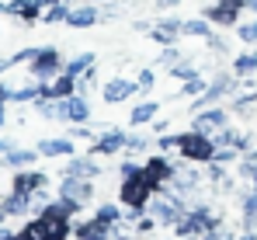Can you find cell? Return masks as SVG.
I'll use <instances>...</instances> for the list:
<instances>
[{
  "instance_id": "45",
  "label": "cell",
  "mask_w": 257,
  "mask_h": 240,
  "mask_svg": "<svg viewBox=\"0 0 257 240\" xmlns=\"http://www.w3.org/2000/svg\"><path fill=\"white\" fill-rule=\"evenodd\" d=\"M174 4H181V0H160V7H174Z\"/></svg>"
},
{
  "instance_id": "3",
  "label": "cell",
  "mask_w": 257,
  "mask_h": 240,
  "mask_svg": "<svg viewBox=\"0 0 257 240\" xmlns=\"http://www.w3.org/2000/svg\"><path fill=\"white\" fill-rule=\"evenodd\" d=\"M157 192H160V188H157V185H153V181H150V178L139 171L136 178H125V181H122L118 199L125 202L128 209H146V205H150V199H153Z\"/></svg>"
},
{
  "instance_id": "18",
  "label": "cell",
  "mask_w": 257,
  "mask_h": 240,
  "mask_svg": "<svg viewBox=\"0 0 257 240\" xmlns=\"http://www.w3.org/2000/svg\"><path fill=\"white\" fill-rule=\"evenodd\" d=\"M198 181H202V174H198V171H184V167H174L171 185H174V192H177V195H188V192H195V188H198Z\"/></svg>"
},
{
  "instance_id": "21",
  "label": "cell",
  "mask_w": 257,
  "mask_h": 240,
  "mask_svg": "<svg viewBox=\"0 0 257 240\" xmlns=\"http://www.w3.org/2000/svg\"><path fill=\"white\" fill-rule=\"evenodd\" d=\"M181 32L191 35V39H209V35H212V21H209L205 14H202V18H188Z\"/></svg>"
},
{
  "instance_id": "5",
  "label": "cell",
  "mask_w": 257,
  "mask_h": 240,
  "mask_svg": "<svg viewBox=\"0 0 257 240\" xmlns=\"http://www.w3.org/2000/svg\"><path fill=\"white\" fill-rule=\"evenodd\" d=\"M226 125H229V112H226V108L209 105V108H202V112H191V129H195V132L215 136V132L226 129Z\"/></svg>"
},
{
  "instance_id": "13",
  "label": "cell",
  "mask_w": 257,
  "mask_h": 240,
  "mask_svg": "<svg viewBox=\"0 0 257 240\" xmlns=\"http://www.w3.org/2000/svg\"><path fill=\"white\" fill-rule=\"evenodd\" d=\"M181 28H184V21H177V18H164V21H157V25H153V32H150V35L160 42V45H174V42L184 35Z\"/></svg>"
},
{
  "instance_id": "26",
  "label": "cell",
  "mask_w": 257,
  "mask_h": 240,
  "mask_svg": "<svg viewBox=\"0 0 257 240\" xmlns=\"http://www.w3.org/2000/svg\"><path fill=\"white\" fill-rule=\"evenodd\" d=\"M4 209H7V216H25V212L32 209V195H21V192H14L11 199L4 202Z\"/></svg>"
},
{
  "instance_id": "8",
  "label": "cell",
  "mask_w": 257,
  "mask_h": 240,
  "mask_svg": "<svg viewBox=\"0 0 257 240\" xmlns=\"http://www.w3.org/2000/svg\"><path fill=\"white\" fill-rule=\"evenodd\" d=\"M59 195H63V199H70V202H77V205L84 209L87 202L94 199V185H90V178H63Z\"/></svg>"
},
{
  "instance_id": "25",
  "label": "cell",
  "mask_w": 257,
  "mask_h": 240,
  "mask_svg": "<svg viewBox=\"0 0 257 240\" xmlns=\"http://www.w3.org/2000/svg\"><path fill=\"white\" fill-rule=\"evenodd\" d=\"M254 108H257V94H254V91H247V94H240V98L233 101V115L254 119Z\"/></svg>"
},
{
  "instance_id": "6",
  "label": "cell",
  "mask_w": 257,
  "mask_h": 240,
  "mask_svg": "<svg viewBox=\"0 0 257 240\" xmlns=\"http://www.w3.org/2000/svg\"><path fill=\"white\" fill-rule=\"evenodd\" d=\"M247 7V0H215L205 7V18L212 21L215 28H229V25H236L240 21V11Z\"/></svg>"
},
{
  "instance_id": "44",
  "label": "cell",
  "mask_w": 257,
  "mask_h": 240,
  "mask_svg": "<svg viewBox=\"0 0 257 240\" xmlns=\"http://www.w3.org/2000/svg\"><path fill=\"white\" fill-rule=\"evenodd\" d=\"M240 240H257V230H254V233L247 230V233H243V237H240Z\"/></svg>"
},
{
  "instance_id": "31",
  "label": "cell",
  "mask_w": 257,
  "mask_h": 240,
  "mask_svg": "<svg viewBox=\"0 0 257 240\" xmlns=\"http://www.w3.org/2000/svg\"><path fill=\"white\" fill-rule=\"evenodd\" d=\"M94 87H97V70L90 66L87 73H80V77H77V94H84V98H87Z\"/></svg>"
},
{
  "instance_id": "30",
  "label": "cell",
  "mask_w": 257,
  "mask_h": 240,
  "mask_svg": "<svg viewBox=\"0 0 257 240\" xmlns=\"http://www.w3.org/2000/svg\"><path fill=\"white\" fill-rule=\"evenodd\" d=\"M236 39L243 42V45H257V18H254V21L236 25Z\"/></svg>"
},
{
  "instance_id": "1",
  "label": "cell",
  "mask_w": 257,
  "mask_h": 240,
  "mask_svg": "<svg viewBox=\"0 0 257 240\" xmlns=\"http://www.w3.org/2000/svg\"><path fill=\"white\" fill-rule=\"evenodd\" d=\"M222 219L215 216L209 205H195V209H188L184 212V219L174 226V233H177V240H188V237H205L209 230H215Z\"/></svg>"
},
{
  "instance_id": "37",
  "label": "cell",
  "mask_w": 257,
  "mask_h": 240,
  "mask_svg": "<svg viewBox=\"0 0 257 240\" xmlns=\"http://www.w3.org/2000/svg\"><path fill=\"white\" fill-rule=\"evenodd\" d=\"M236 153L240 150H233V146H215V164H229V160H236Z\"/></svg>"
},
{
  "instance_id": "32",
  "label": "cell",
  "mask_w": 257,
  "mask_h": 240,
  "mask_svg": "<svg viewBox=\"0 0 257 240\" xmlns=\"http://www.w3.org/2000/svg\"><path fill=\"white\" fill-rule=\"evenodd\" d=\"M11 167H28L32 160H35V150H11V153H4Z\"/></svg>"
},
{
  "instance_id": "39",
  "label": "cell",
  "mask_w": 257,
  "mask_h": 240,
  "mask_svg": "<svg viewBox=\"0 0 257 240\" xmlns=\"http://www.w3.org/2000/svg\"><path fill=\"white\" fill-rule=\"evenodd\" d=\"M139 171H143V167H139V164H132V160H125V164L118 167V174H122V181H125V178H136Z\"/></svg>"
},
{
  "instance_id": "38",
  "label": "cell",
  "mask_w": 257,
  "mask_h": 240,
  "mask_svg": "<svg viewBox=\"0 0 257 240\" xmlns=\"http://www.w3.org/2000/svg\"><path fill=\"white\" fill-rule=\"evenodd\" d=\"M177 143H181V136H167V132L157 139V146H160V150H177Z\"/></svg>"
},
{
  "instance_id": "24",
  "label": "cell",
  "mask_w": 257,
  "mask_h": 240,
  "mask_svg": "<svg viewBox=\"0 0 257 240\" xmlns=\"http://www.w3.org/2000/svg\"><path fill=\"white\" fill-rule=\"evenodd\" d=\"M94 66V52H80V56H73L66 66H63V73H70V77H80Z\"/></svg>"
},
{
  "instance_id": "29",
  "label": "cell",
  "mask_w": 257,
  "mask_h": 240,
  "mask_svg": "<svg viewBox=\"0 0 257 240\" xmlns=\"http://www.w3.org/2000/svg\"><path fill=\"white\" fill-rule=\"evenodd\" d=\"M209 91V84L202 77H191V80H184V87H181V98H202Z\"/></svg>"
},
{
  "instance_id": "22",
  "label": "cell",
  "mask_w": 257,
  "mask_h": 240,
  "mask_svg": "<svg viewBox=\"0 0 257 240\" xmlns=\"http://www.w3.org/2000/svg\"><path fill=\"white\" fill-rule=\"evenodd\" d=\"M157 112H160V101H143V105H136V108L128 112V122H132V125H146V122H153Z\"/></svg>"
},
{
  "instance_id": "35",
  "label": "cell",
  "mask_w": 257,
  "mask_h": 240,
  "mask_svg": "<svg viewBox=\"0 0 257 240\" xmlns=\"http://www.w3.org/2000/svg\"><path fill=\"white\" fill-rule=\"evenodd\" d=\"M97 216H101L104 223H115V219H122V209H118L115 202H104V205L97 209Z\"/></svg>"
},
{
  "instance_id": "14",
  "label": "cell",
  "mask_w": 257,
  "mask_h": 240,
  "mask_svg": "<svg viewBox=\"0 0 257 240\" xmlns=\"http://www.w3.org/2000/svg\"><path fill=\"white\" fill-rule=\"evenodd\" d=\"M125 129H104L101 136H97V143H94V153H118V150H125Z\"/></svg>"
},
{
  "instance_id": "42",
  "label": "cell",
  "mask_w": 257,
  "mask_h": 240,
  "mask_svg": "<svg viewBox=\"0 0 257 240\" xmlns=\"http://www.w3.org/2000/svg\"><path fill=\"white\" fill-rule=\"evenodd\" d=\"M7 98H11V91H7V87H4V84H0V105H4V101H7Z\"/></svg>"
},
{
  "instance_id": "36",
  "label": "cell",
  "mask_w": 257,
  "mask_h": 240,
  "mask_svg": "<svg viewBox=\"0 0 257 240\" xmlns=\"http://www.w3.org/2000/svg\"><path fill=\"white\" fill-rule=\"evenodd\" d=\"M136 84H139V91H143V94H150V91H153V84H157V73H153V70H139Z\"/></svg>"
},
{
  "instance_id": "20",
  "label": "cell",
  "mask_w": 257,
  "mask_h": 240,
  "mask_svg": "<svg viewBox=\"0 0 257 240\" xmlns=\"http://www.w3.org/2000/svg\"><path fill=\"white\" fill-rule=\"evenodd\" d=\"M39 153L42 157H70L73 153V139H42Z\"/></svg>"
},
{
  "instance_id": "27",
  "label": "cell",
  "mask_w": 257,
  "mask_h": 240,
  "mask_svg": "<svg viewBox=\"0 0 257 240\" xmlns=\"http://www.w3.org/2000/svg\"><path fill=\"white\" fill-rule=\"evenodd\" d=\"M171 77H174V80H191V77H198V66H195V63L184 56L181 63H174V66H171Z\"/></svg>"
},
{
  "instance_id": "47",
  "label": "cell",
  "mask_w": 257,
  "mask_h": 240,
  "mask_svg": "<svg viewBox=\"0 0 257 240\" xmlns=\"http://www.w3.org/2000/svg\"><path fill=\"white\" fill-rule=\"evenodd\" d=\"M4 119H7V115H4V108H0V125H4Z\"/></svg>"
},
{
  "instance_id": "43",
  "label": "cell",
  "mask_w": 257,
  "mask_h": 240,
  "mask_svg": "<svg viewBox=\"0 0 257 240\" xmlns=\"http://www.w3.org/2000/svg\"><path fill=\"white\" fill-rule=\"evenodd\" d=\"M247 11H250V14L257 18V0H247Z\"/></svg>"
},
{
  "instance_id": "28",
  "label": "cell",
  "mask_w": 257,
  "mask_h": 240,
  "mask_svg": "<svg viewBox=\"0 0 257 240\" xmlns=\"http://www.w3.org/2000/svg\"><path fill=\"white\" fill-rule=\"evenodd\" d=\"M146 146H153V139H150L146 132H128L125 136V150L128 153H143Z\"/></svg>"
},
{
  "instance_id": "11",
  "label": "cell",
  "mask_w": 257,
  "mask_h": 240,
  "mask_svg": "<svg viewBox=\"0 0 257 240\" xmlns=\"http://www.w3.org/2000/svg\"><path fill=\"white\" fill-rule=\"evenodd\" d=\"M73 237L77 240H111V223H104L101 216H94V219L73 226Z\"/></svg>"
},
{
  "instance_id": "41",
  "label": "cell",
  "mask_w": 257,
  "mask_h": 240,
  "mask_svg": "<svg viewBox=\"0 0 257 240\" xmlns=\"http://www.w3.org/2000/svg\"><path fill=\"white\" fill-rule=\"evenodd\" d=\"M14 146H11V139H0V153H11Z\"/></svg>"
},
{
  "instance_id": "15",
  "label": "cell",
  "mask_w": 257,
  "mask_h": 240,
  "mask_svg": "<svg viewBox=\"0 0 257 240\" xmlns=\"http://www.w3.org/2000/svg\"><path fill=\"white\" fill-rule=\"evenodd\" d=\"M101 18V11L87 0V4H80V7H70V14H66V25L70 28H90L94 21Z\"/></svg>"
},
{
  "instance_id": "40",
  "label": "cell",
  "mask_w": 257,
  "mask_h": 240,
  "mask_svg": "<svg viewBox=\"0 0 257 240\" xmlns=\"http://www.w3.org/2000/svg\"><path fill=\"white\" fill-rule=\"evenodd\" d=\"M167 129H171V122H167V119H157V122H153V132H157V136H164Z\"/></svg>"
},
{
  "instance_id": "7",
  "label": "cell",
  "mask_w": 257,
  "mask_h": 240,
  "mask_svg": "<svg viewBox=\"0 0 257 240\" xmlns=\"http://www.w3.org/2000/svg\"><path fill=\"white\" fill-rule=\"evenodd\" d=\"M59 70H63V59H59L56 49H42V52L32 59V77H39V80H56Z\"/></svg>"
},
{
  "instance_id": "48",
  "label": "cell",
  "mask_w": 257,
  "mask_h": 240,
  "mask_svg": "<svg viewBox=\"0 0 257 240\" xmlns=\"http://www.w3.org/2000/svg\"><path fill=\"white\" fill-rule=\"evenodd\" d=\"M0 11H7V4H0Z\"/></svg>"
},
{
  "instance_id": "17",
  "label": "cell",
  "mask_w": 257,
  "mask_h": 240,
  "mask_svg": "<svg viewBox=\"0 0 257 240\" xmlns=\"http://www.w3.org/2000/svg\"><path fill=\"white\" fill-rule=\"evenodd\" d=\"M39 188H45L42 171H21V174L14 178V192H21V195H35Z\"/></svg>"
},
{
  "instance_id": "2",
  "label": "cell",
  "mask_w": 257,
  "mask_h": 240,
  "mask_svg": "<svg viewBox=\"0 0 257 240\" xmlns=\"http://www.w3.org/2000/svg\"><path fill=\"white\" fill-rule=\"evenodd\" d=\"M177 153L184 160H191V164H209V160L215 157V139L205 136V132L188 129V132L181 136V143H177Z\"/></svg>"
},
{
  "instance_id": "46",
  "label": "cell",
  "mask_w": 257,
  "mask_h": 240,
  "mask_svg": "<svg viewBox=\"0 0 257 240\" xmlns=\"http://www.w3.org/2000/svg\"><path fill=\"white\" fill-rule=\"evenodd\" d=\"M250 185L257 188V164H254V174H250Z\"/></svg>"
},
{
  "instance_id": "16",
  "label": "cell",
  "mask_w": 257,
  "mask_h": 240,
  "mask_svg": "<svg viewBox=\"0 0 257 240\" xmlns=\"http://www.w3.org/2000/svg\"><path fill=\"white\" fill-rule=\"evenodd\" d=\"M212 139H215V146H233V150H240V153H243V150H250V136H247V132H240V129H229V125H226V129H219Z\"/></svg>"
},
{
  "instance_id": "9",
  "label": "cell",
  "mask_w": 257,
  "mask_h": 240,
  "mask_svg": "<svg viewBox=\"0 0 257 240\" xmlns=\"http://www.w3.org/2000/svg\"><path fill=\"white\" fill-rule=\"evenodd\" d=\"M59 119H66V122H87V119H90V101H87L84 94L59 98Z\"/></svg>"
},
{
  "instance_id": "10",
  "label": "cell",
  "mask_w": 257,
  "mask_h": 240,
  "mask_svg": "<svg viewBox=\"0 0 257 240\" xmlns=\"http://www.w3.org/2000/svg\"><path fill=\"white\" fill-rule=\"evenodd\" d=\"M139 91V84L136 80H125V77H111L104 84V91H101V98L108 101V105H118V101H128L132 94Z\"/></svg>"
},
{
  "instance_id": "23",
  "label": "cell",
  "mask_w": 257,
  "mask_h": 240,
  "mask_svg": "<svg viewBox=\"0 0 257 240\" xmlns=\"http://www.w3.org/2000/svg\"><path fill=\"white\" fill-rule=\"evenodd\" d=\"M233 73H236V77H254V73H257V49L233 59Z\"/></svg>"
},
{
  "instance_id": "33",
  "label": "cell",
  "mask_w": 257,
  "mask_h": 240,
  "mask_svg": "<svg viewBox=\"0 0 257 240\" xmlns=\"http://www.w3.org/2000/svg\"><path fill=\"white\" fill-rule=\"evenodd\" d=\"M181 59H184V56H181L177 45H164V52H160V66H164V70H171L174 63H181Z\"/></svg>"
},
{
  "instance_id": "12",
  "label": "cell",
  "mask_w": 257,
  "mask_h": 240,
  "mask_svg": "<svg viewBox=\"0 0 257 240\" xmlns=\"http://www.w3.org/2000/svg\"><path fill=\"white\" fill-rule=\"evenodd\" d=\"M143 174H146L157 188H164V185L174 178V164L167 157H150L146 164H143Z\"/></svg>"
},
{
  "instance_id": "4",
  "label": "cell",
  "mask_w": 257,
  "mask_h": 240,
  "mask_svg": "<svg viewBox=\"0 0 257 240\" xmlns=\"http://www.w3.org/2000/svg\"><path fill=\"white\" fill-rule=\"evenodd\" d=\"M146 212H150V216H157V223H160V226H177V223L184 219V212H188V209H184V195H160V199L153 195L150 205H146Z\"/></svg>"
},
{
  "instance_id": "34",
  "label": "cell",
  "mask_w": 257,
  "mask_h": 240,
  "mask_svg": "<svg viewBox=\"0 0 257 240\" xmlns=\"http://www.w3.org/2000/svg\"><path fill=\"white\" fill-rule=\"evenodd\" d=\"M157 226H160V223H157V216H150V212H146V216L136 223V237H150Z\"/></svg>"
},
{
  "instance_id": "19",
  "label": "cell",
  "mask_w": 257,
  "mask_h": 240,
  "mask_svg": "<svg viewBox=\"0 0 257 240\" xmlns=\"http://www.w3.org/2000/svg\"><path fill=\"white\" fill-rule=\"evenodd\" d=\"M63 174H66V178H90V181H94V178L101 174V167H97L90 157H73L70 164H66Z\"/></svg>"
}]
</instances>
